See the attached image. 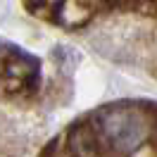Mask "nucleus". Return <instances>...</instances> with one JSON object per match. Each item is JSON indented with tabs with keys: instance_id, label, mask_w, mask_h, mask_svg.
Returning a JSON list of instances; mask_svg holds the SVG:
<instances>
[{
	"instance_id": "f257e3e1",
	"label": "nucleus",
	"mask_w": 157,
	"mask_h": 157,
	"mask_svg": "<svg viewBox=\"0 0 157 157\" xmlns=\"http://www.w3.org/2000/svg\"><path fill=\"white\" fill-rule=\"evenodd\" d=\"M102 128L109 143L121 152H133L145 140V121L133 112H112L102 117Z\"/></svg>"
}]
</instances>
